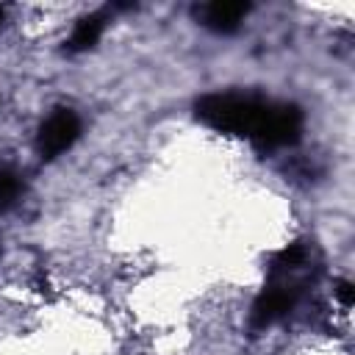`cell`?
<instances>
[{
  "instance_id": "1",
  "label": "cell",
  "mask_w": 355,
  "mask_h": 355,
  "mask_svg": "<svg viewBox=\"0 0 355 355\" xmlns=\"http://www.w3.org/2000/svg\"><path fill=\"white\" fill-rule=\"evenodd\" d=\"M272 100L252 92H211L194 103V116L227 136H247L250 141L269 116Z\"/></svg>"
},
{
  "instance_id": "2",
  "label": "cell",
  "mask_w": 355,
  "mask_h": 355,
  "mask_svg": "<svg viewBox=\"0 0 355 355\" xmlns=\"http://www.w3.org/2000/svg\"><path fill=\"white\" fill-rule=\"evenodd\" d=\"M300 133H302V111H300V105H294V103H272L269 116L263 119V125L255 133L252 144L261 153H272V150L297 144Z\"/></svg>"
},
{
  "instance_id": "3",
  "label": "cell",
  "mask_w": 355,
  "mask_h": 355,
  "mask_svg": "<svg viewBox=\"0 0 355 355\" xmlns=\"http://www.w3.org/2000/svg\"><path fill=\"white\" fill-rule=\"evenodd\" d=\"M80 136V119L72 108H55L39 128V139H36V147H39V155L44 161H53L58 158L61 153H67Z\"/></svg>"
},
{
  "instance_id": "4",
  "label": "cell",
  "mask_w": 355,
  "mask_h": 355,
  "mask_svg": "<svg viewBox=\"0 0 355 355\" xmlns=\"http://www.w3.org/2000/svg\"><path fill=\"white\" fill-rule=\"evenodd\" d=\"M297 302V288L288 283H269L258 300L252 302L250 311V327L252 330H263L269 324H275L277 319H283Z\"/></svg>"
},
{
  "instance_id": "5",
  "label": "cell",
  "mask_w": 355,
  "mask_h": 355,
  "mask_svg": "<svg viewBox=\"0 0 355 355\" xmlns=\"http://www.w3.org/2000/svg\"><path fill=\"white\" fill-rule=\"evenodd\" d=\"M197 19L214 31V33H233L241 19L250 14V3H241V0H214V3H205V6H197L194 8Z\"/></svg>"
},
{
  "instance_id": "6",
  "label": "cell",
  "mask_w": 355,
  "mask_h": 355,
  "mask_svg": "<svg viewBox=\"0 0 355 355\" xmlns=\"http://www.w3.org/2000/svg\"><path fill=\"white\" fill-rule=\"evenodd\" d=\"M103 28H105V17L103 14H89L83 19L75 22L69 39H67V50L69 53H83L89 47L97 44V39L103 36Z\"/></svg>"
},
{
  "instance_id": "7",
  "label": "cell",
  "mask_w": 355,
  "mask_h": 355,
  "mask_svg": "<svg viewBox=\"0 0 355 355\" xmlns=\"http://www.w3.org/2000/svg\"><path fill=\"white\" fill-rule=\"evenodd\" d=\"M308 252L302 244H288L283 247L280 252L272 255V275H280V272H291V269H300L305 263Z\"/></svg>"
},
{
  "instance_id": "8",
  "label": "cell",
  "mask_w": 355,
  "mask_h": 355,
  "mask_svg": "<svg viewBox=\"0 0 355 355\" xmlns=\"http://www.w3.org/2000/svg\"><path fill=\"white\" fill-rule=\"evenodd\" d=\"M22 191V180L14 169H0V211H6Z\"/></svg>"
},
{
  "instance_id": "9",
  "label": "cell",
  "mask_w": 355,
  "mask_h": 355,
  "mask_svg": "<svg viewBox=\"0 0 355 355\" xmlns=\"http://www.w3.org/2000/svg\"><path fill=\"white\" fill-rule=\"evenodd\" d=\"M336 297L341 300V305H352V297H355V288H352V283L349 280H341L338 286H336Z\"/></svg>"
},
{
  "instance_id": "10",
  "label": "cell",
  "mask_w": 355,
  "mask_h": 355,
  "mask_svg": "<svg viewBox=\"0 0 355 355\" xmlns=\"http://www.w3.org/2000/svg\"><path fill=\"white\" fill-rule=\"evenodd\" d=\"M0 22H3V8H0Z\"/></svg>"
}]
</instances>
